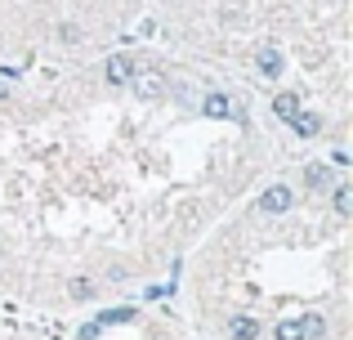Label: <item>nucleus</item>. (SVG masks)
Returning a JSON list of instances; mask_svg holds the SVG:
<instances>
[{
	"label": "nucleus",
	"instance_id": "nucleus-1",
	"mask_svg": "<svg viewBox=\"0 0 353 340\" xmlns=\"http://www.w3.org/2000/svg\"><path fill=\"white\" fill-rule=\"evenodd\" d=\"M134 77H139V59L134 54H125V50L108 54V63H103V81L108 86H130Z\"/></svg>",
	"mask_w": 353,
	"mask_h": 340
},
{
	"label": "nucleus",
	"instance_id": "nucleus-2",
	"mask_svg": "<svg viewBox=\"0 0 353 340\" xmlns=\"http://www.w3.org/2000/svg\"><path fill=\"white\" fill-rule=\"evenodd\" d=\"M295 201V192L286 188V183H273V188H264V197H259V215H286Z\"/></svg>",
	"mask_w": 353,
	"mask_h": 340
},
{
	"label": "nucleus",
	"instance_id": "nucleus-3",
	"mask_svg": "<svg viewBox=\"0 0 353 340\" xmlns=\"http://www.w3.org/2000/svg\"><path fill=\"white\" fill-rule=\"evenodd\" d=\"M255 68H259V77H268V81H277L282 77V68H286V59H282V50L277 45H264V50L255 54Z\"/></svg>",
	"mask_w": 353,
	"mask_h": 340
},
{
	"label": "nucleus",
	"instance_id": "nucleus-4",
	"mask_svg": "<svg viewBox=\"0 0 353 340\" xmlns=\"http://www.w3.org/2000/svg\"><path fill=\"white\" fill-rule=\"evenodd\" d=\"M201 112H206L210 121H228V112H233V99H228L224 90H210V94L201 99Z\"/></svg>",
	"mask_w": 353,
	"mask_h": 340
},
{
	"label": "nucleus",
	"instance_id": "nucleus-5",
	"mask_svg": "<svg viewBox=\"0 0 353 340\" xmlns=\"http://www.w3.org/2000/svg\"><path fill=\"white\" fill-rule=\"evenodd\" d=\"M331 179H336V174H331L327 161H309V166H304V188L322 192V188H331Z\"/></svg>",
	"mask_w": 353,
	"mask_h": 340
},
{
	"label": "nucleus",
	"instance_id": "nucleus-6",
	"mask_svg": "<svg viewBox=\"0 0 353 340\" xmlns=\"http://www.w3.org/2000/svg\"><path fill=\"white\" fill-rule=\"evenodd\" d=\"M291 130L300 134V139H313V134H322V117H318V112H304V108H300V112L291 117Z\"/></svg>",
	"mask_w": 353,
	"mask_h": 340
},
{
	"label": "nucleus",
	"instance_id": "nucleus-7",
	"mask_svg": "<svg viewBox=\"0 0 353 340\" xmlns=\"http://www.w3.org/2000/svg\"><path fill=\"white\" fill-rule=\"evenodd\" d=\"M134 318H139L134 305H117V309H103L94 323H99V327H125V323H134Z\"/></svg>",
	"mask_w": 353,
	"mask_h": 340
},
{
	"label": "nucleus",
	"instance_id": "nucleus-8",
	"mask_svg": "<svg viewBox=\"0 0 353 340\" xmlns=\"http://www.w3.org/2000/svg\"><path fill=\"white\" fill-rule=\"evenodd\" d=\"M130 86H134L143 99H161V94H165V81L157 77V72H139V77L130 81Z\"/></svg>",
	"mask_w": 353,
	"mask_h": 340
},
{
	"label": "nucleus",
	"instance_id": "nucleus-9",
	"mask_svg": "<svg viewBox=\"0 0 353 340\" xmlns=\"http://www.w3.org/2000/svg\"><path fill=\"white\" fill-rule=\"evenodd\" d=\"M228 336H233V340H255V336H259V318L237 314L233 323H228Z\"/></svg>",
	"mask_w": 353,
	"mask_h": 340
},
{
	"label": "nucleus",
	"instance_id": "nucleus-10",
	"mask_svg": "<svg viewBox=\"0 0 353 340\" xmlns=\"http://www.w3.org/2000/svg\"><path fill=\"white\" fill-rule=\"evenodd\" d=\"M295 112H300V99H295L291 90H282V94H273V117H277V121H291Z\"/></svg>",
	"mask_w": 353,
	"mask_h": 340
},
{
	"label": "nucleus",
	"instance_id": "nucleus-11",
	"mask_svg": "<svg viewBox=\"0 0 353 340\" xmlns=\"http://www.w3.org/2000/svg\"><path fill=\"white\" fill-rule=\"evenodd\" d=\"M300 327H304V340H322V336H327V318H322V314H304Z\"/></svg>",
	"mask_w": 353,
	"mask_h": 340
},
{
	"label": "nucleus",
	"instance_id": "nucleus-12",
	"mask_svg": "<svg viewBox=\"0 0 353 340\" xmlns=\"http://www.w3.org/2000/svg\"><path fill=\"white\" fill-rule=\"evenodd\" d=\"M331 201H336V215H349L353 210V188L349 183H336V188H331Z\"/></svg>",
	"mask_w": 353,
	"mask_h": 340
},
{
	"label": "nucleus",
	"instance_id": "nucleus-13",
	"mask_svg": "<svg viewBox=\"0 0 353 340\" xmlns=\"http://www.w3.org/2000/svg\"><path fill=\"white\" fill-rule=\"evenodd\" d=\"M273 340H304L300 318H291V323H277V327H273Z\"/></svg>",
	"mask_w": 353,
	"mask_h": 340
},
{
	"label": "nucleus",
	"instance_id": "nucleus-14",
	"mask_svg": "<svg viewBox=\"0 0 353 340\" xmlns=\"http://www.w3.org/2000/svg\"><path fill=\"white\" fill-rule=\"evenodd\" d=\"M72 300H94V282L77 278V282H72Z\"/></svg>",
	"mask_w": 353,
	"mask_h": 340
},
{
	"label": "nucleus",
	"instance_id": "nucleus-15",
	"mask_svg": "<svg viewBox=\"0 0 353 340\" xmlns=\"http://www.w3.org/2000/svg\"><path fill=\"white\" fill-rule=\"evenodd\" d=\"M99 332H103L99 323H85V327H81V336H77V340H99Z\"/></svg>",
	"mask_w": 353,
	"mask_h": 340
},
{
	"label": "nucleus",
	"instance_id": "nucleus-16",
	"mask_svg": "<svg viewBox=\"0 0 353 340\" xmlns=\"http://www.w3.org/2000/svg\"><path fill=\"white\" fill-rule=\"evenodd\" d=\"M331 166L345 170V166H349V152H345V148H336V152H331Z\"/></svg>",
	"mask_w": 353,
	"mask_h": 340
},
{
	"label": "nucleus",
	"instance_id": "nucleus-17",
	"mask_svg": "<svg viewBox=\"0 0 353 340\" xmlns=\"http://www.w3.org/2000/svg\"><path fill=\"white\" fill-rule=\"evenodd\" d=\"M5 94H9V90H5V81H0V99H5Z\"/></svg>",
	"mask_w": 353,
	"mask_h": 340
}]
</instances>
